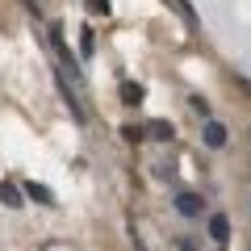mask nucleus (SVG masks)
Listing matches in <instances>:
<instances>
[{
    "mask_svg": "<svg viewBox=\"0 0 251 251\" xmlns=\"http://www.w3.org/2000/svg\"><path fill=\"white\" fill-rule=\"evenodd\" d=\"M209 239H214V243H226V239H230V218H226V214H214V218H209Z\"/></svg>",
    "mask_w": 251,
    "mask_h": 251,
    "instance_id": "20e7f679",
    "label": "nucleus"
},
{
    "mask_svg": "<svg viewBox=\"0 0 251 251\" xmlns=\"http://www.w3.org/2000/svg\"><path fill=\"white\" fill-rule=\"evenodd\" d=\"M201 138H205V147H214V151H218V147H226V126L209 117V122H205V130H201Z\"/></svg>",
    "mask_w": 251,
    "mask_h": 251,
    "instance_id": "f257e3e1",
    "label": "nucleus"
},
{
    "mask_svg": "<svg viewBox=\"0 0 251 251\" xmlns=\"http://www.w3.org/2000/svg\"><path fill=\"white\" fill-rule=\"evenodd\" d=\"M88 9H92V13H100V17H105V13H109V0H88Z\"/></svg>",
    "mask_w": 251,
    "mask_h": 251,
    "instance_id": "1a4fd4ad",
    "label": "nucleus"
},
{
    "mask_svg": "<svg viewBox=\"0 0 251 251\" xmlns=\"http://www.w3.org/2000/svg\"><path fill=\"white\" fill-rule=\"evenodd\" d=\"M92 46H97V42H92V29H80V54H84V59L92 54Z\"/></svg>",
    "mask_w": 251,
    "mask_h": 251,
    "instance_id": "6e6552de",
    "label": "nucleus"
},
{
    "mask_svg": "<svg viewBox=\"0 0 251 251\" xmlns=\"http://www.w3.org/2000/svg\"><path fill=\"white\" fill-rule=\"evenodd\" d=\"M122 97L126 105H143V84H122Z\"/></svg>",
    "mask_w": 251,
    "mask_h": 251,
    "instance_id": "0eeeda50",
    "label": "nucleus"
},
{
    "mask_svg": "<svg viewBox=\"0 0 251 251\" xmlns=\"http://www.w3.org/2000/svg\"><path fill=\"white\" fill-rule=\"evenodd\" d=\"M147 130H151V138H159V143H172V134H176V130H172L168 122H151Z\"/></svg>",
    "mask_w": 251,
    "mask_h": 251,
    "instance_id": "423d86ee",
    "label": "nucleus"
},
{
    "mask_svg": "<svg viewBox=\"0 0 251 251\" xmlns=\"http://www.w3.org/2000/svg\"><path fill=\"white\" fill-rule=\"evenodd\" d=\"M0 205L4 209H21L25 201H21V188L13 184V180H0Z\"/></svg>",
    "mask_w": 251,
    "mask_h": 251,
    "instance_id": "f03ea898",
    "label": "nucleus"
},
{
    "mask_svg": "<svg viewBox=\"0 0 251 251\" xmlns=\"http://www.w3.org/2000/svg\"><path fill=\"white\" fill-rule=\"evenodd\" d=\"M25 197L38 201V205H54V193L46 184H34V180H25Z\"/></svg>",
    "mask_w": 251,
    "mask_h": 251,
    "instance_id": "39448f33",
    "label": "nucleus"
},
{
    "mask_svg": "<svg viewBox=\"0 0 251 251\" xmlns=\"http://www.w3.org/2000/svg\"><path fill=\"white\" fill-rule=\"evenodd\" d=\"M193 109H197V113H201V117H205V122H209V105H205V100H201V97H193Z\"/></svg>",
    "mask_w": 251,
    "mask_h": 251,
    "instance_id": "9d476101",
    "label": "nucleus"
},
{
    "mask_svg": "<svg viewBox=\"0 0 251 251\" xmlns=\"http://www.w3.org/2000/svg\"><path fill=\"white\" fill-rule=\"evenodd\" d=\"M201 205H205V201H201L197 193H180V197H176V209H180L184 218H197V214H201Z\"/></svg>",
    "mask_w": 251,
    "mask_h": 251,
    "instance_id": "7ed1b4c3",
    "label": "nucleus"
}]
</instances>
